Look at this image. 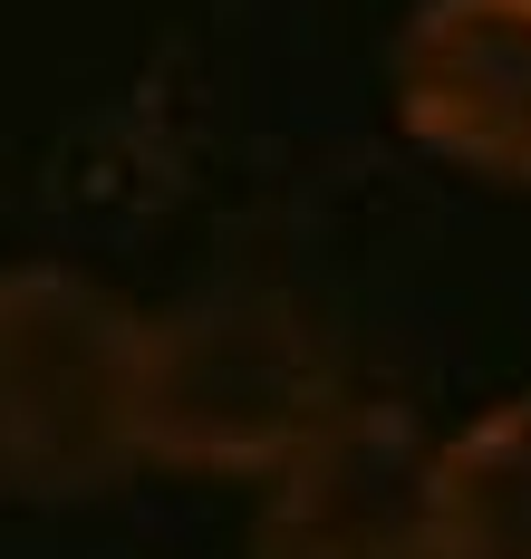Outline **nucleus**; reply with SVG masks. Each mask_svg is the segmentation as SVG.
<instances>
[{
    "instance_id": "f257e3e1",
    "label": "nucleus",
    "mask_w": 531,
    "mask_h": 559,
    "mask_svg": "<svg viewBox=\"0 0 531 559\" xmlns=\"http://www.w3.org/2000/svg\"><path fill=\"white\" fill-rule=\"evenodd\" d=\"M339 347L291 289H193L145 309L135 337V463L165 473H281L339 415Z\"/></svg>"
},
{
    "instance_id": "f03ea898",
    "label": "nucleus",
    "mask_w": 531,
    "mask_h": 559,
    "mask_svg": "<svg viewBox=\"0 0 531 559\" xmlns=\"http://www.w3.org/2000/svg\"><path fill=\"white\" fill-rule=\"evenodd\" d=\"M135 337L78 261H0V502H87L135 473Z\"/></svg>"
},
{
    "instance_id": "7ed1b4c3",
    "label": "nucleus",
    "mask_w": 531,
    "mask_h": 559,
    "mask_svg": "<svg viewBox=\"0 0 531 559\" xmlns=\"http://www.w3.org/2000/svg\"><path fill=\"white\" fill-rule=\"evenodd\" d=\"M435 444L406 405L349 395L271 473L251 559H435Z\"/></svg>"
},
{
    "instance_id": "20e7f679",
    "label": "nucleus",
    "mask_w": 531,
    "mask_h": 559,
    "mask_svg": "<svg viewBox=\"0 0 531 559\" xmlns=\"http://www.w3.org/2000/svg\"><path fill=\"white\" fill-rule=\"evenodd\" d=\"M397 126L483 183H531V0H425L397 29Z\"/></svg>"
},
{
    "instance_id": "39448f33",
    "label": "nucleus",
    "mask_w": 531,
    "mask_h": 559,
    "mask_svg": "<svg viewBox=\"0 0 531 559\" xmlns=\"http://www.w3.org/2000/svg\"><path fill=\"white\" fill-rule=\"evenodd\" d=\"M435 550L531 559V395L483 405L435 444Z\"/></svg>"
},
{
    "instance_id": "423d86ee",
    "label": "nucleus",
    "mask_w": 531,
    "mask_h": 559,
    "mask_svg": "<svg viewBox=\"0 0 531 559\" xmlns=\"http://www.w3.org/2000/svg\"><path fill=\"white\" fill-rule=\"evenodd\" d=\"M435 559H445V550H435Z\"/></svg>"
}]
</instances>
